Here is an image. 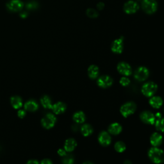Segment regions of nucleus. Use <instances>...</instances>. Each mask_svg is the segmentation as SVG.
<instances>
[{
	"mask_svg": "<svg viewBox=\"0 0 164 164\" xmlns=\"http://www.w3.org/2000/svg\"><path fill=\"white\" fill-rule=\"evenodd\" d=\"M26 164H39L38 161L37 160H30L28 161V162H27Z\"/></svg>",
	"mask_w": 164,
	"mask_h": 164,
	"instance_id": "nucleus-35",
	"label": "nucleus"
},
{
	"mask_svg": "<svg viewBox=\"0 0 164 164\" xmlns=\"http://www.w3.org/2000/svg\"><path fill=\"white\" fill-rule=\"evenodd\" d=\"M87 15L91 18H96L98 16V12L93 8H88L87 11Z\"/></svg>",
	"mask_w": 164,
	"mask_h": 164,
	"instance_id": "nucleus-27",
	"label": "nucleus"
},
{
	"mask_svg": "<svg viewBox=\"0 0 164 164\" xmlns=\"http://www.w3.org/2000/svg\"><path fill=\"white\" fill-rule=\"evenodd\" d=\"M41 102L42 105L43 106L44 108H47V109H51L53 105L51 103V100L48 97V96H43L41 99Z\"/></svg>",
	"mask_w": 164,
	"mask_h": 164,
	"instance_id": "nucleus-24",
	"label": "nucleus"
},
{
	"mask_svg": "<svg viewBox=\"0 0 164 164\" xmlns=\"http://www.w3.org/2000/svg\"><path fill=\"white\" fill-rule=\"evenodd\" d=\"M77 146V142L74 139H68L64 144V149L67 152H72Z\"/></svg>",
	"mask_w": 164,
	"mask_h": 164,
	"instance_id": "nucleus-18",
	"label": "nucleus"
},
{
	"mask_svg": "<svg viewBox=\"0 0 164 164\" xmlns=\"http://www.w3.org/2000/svg\"><path fill=\"white\" fill-rule=\"evenodd\" d=\"M149 103L153 108L158 109L163 105V99L160 96H152L149 99Z\"/></svg>",
	"mask_w": 164,
	"mask_h": 164,
	"instance_id": "nucleus-17",
	"label": "nucleus"
},
{
	"mask_svg": "<svg viewBox=\"0 0 164 164\" xmlns=\"http://www.w3.org/2000/svg\"><path fill=\"white\" fill-rule=\"evenodd\" d=\"M154 124H155L157 130L164 132V118H158L157 120H156Z\"/></svg>",
	"mask_w": 164,
	"mask_h": 164,
	"instance_id": "nucleus-26",
	"label": "nucleus"
},
{
	"mask_svg": "<svg viewBox=\"0 0 164 164\" xmlns=\"http://www.w3.org/2000/svg\"><path fill=\"white\" fill-rule=\"evenodd\" d=\"M139 1H141V0H139Z\"/></svg>",
	"mask_w": 164,
	"mask_h": 164,
	"instance_id": "nucleus-39",
	"label": "nucleus"
},
{
	"mask_svg": "<svg viewBox=\"0 0 164 164\" xmlns=\"http://www.w3.org/2000/svg\"><path fill=\"white\" fill-rule=\"evenodd\" d=\"M120 84L123 87H127L130 84V80L129 78H127L126 76H123L120 80Z\"/></svg>",
	"mask_w": 164,
	"mask_h": 164,
	"instance_id": "nucleus-29",
	"label": "nucleus"
},
{
	"mask_svg": "<svg viewBox=\"0 0 164 164\" xmlns=\"http://www.w3.org/2000/svg\"><path fill=\"white\" fill-rule=\"evenodd\" d=\"M124 164H132V163L130 160H126L124 163Z\"/></svg>",
	"mask_w": 164,
	"mask_h": 164,
	"instance_id": "nucleus-37",
	"label": "nucleus"
},
{
	"mask_svg": "<svg viewBox=\"0 0 164 164\" xmlns=\"http://www.w3.org/2000/svg\"><path fill=\"white\" fill-rule=\"evenodd\" d=\"M139 6L138 3L136 2L132 1V0L127 2L124 6V11L127 14H132L135 13L139 10Z\"/></svg>",
	"mask_w": 164,
	"mask_h": 164,
	"instance_id": "nucleus-9",
	"label": "nucleus"
},
{
	"mask_svg": "<svg viewBox=\"0 0 164 164\" xmlns=\"http://www.w3.org/2000/svg\"><path fill=\"white\" fill-rule=\"evenodd\" d=\"M97 84L99 87L106 88L112 85L113 80L110 76L108 75H103L97 79Z\"/></svg>",
	"mask_w": 164,
	"mask_h": 164,
	"instance_id": "nucleus-8",
	"label": "nucleus"
},
{
	"mask_svg": "<svg viewBox=\"0 0 164 164\" xmlns=\"http://www.w3.org/2000/svg\"><path fill=\"white\" fill-rule=\"evenodd\" d=\"M141 121L148 124H154L156 121V117L151 112L145 110L142 112L140 115Z\"/></svg>",
	"mask_w": 164,
	"mask_h": 164,
	"instance_id": "nucleus-7",
	"label": "nucleus"
},
{
	"mask_svg": "<svg viewBox=\"0 0 164 164\" xmlns=\"http://www.w3.org/2000/svg\"><path fill=\"white\" fill-rule=\"evenodd\" d=\"M83 164H94V163H93L92 162H85Z\"/></svg>",
	"mask_w": 164,
	"mask_h": 164,
	"instance_id": "nucleus-38",
	"label": "nucleus"
},
{
	"mask_svg": "<svg viewBox=\"0 0 164 164\" xmlns=\"http://www.w3.org/2000/svg\"><path fill=\"white\" fill-rule=\"evenodd\" d=\"M98 141L102 146H108L111 143L112 138L109 133L103 131L99 135Z\"/></svg>",
	"mask_w": 164,
	"mask_h": 164,
	"instance_id": "nucleus-11",
	"label": "nucleus"
},
{
	"mask_svg": "<svg viewBox=\"0 0 164 164\" xmlns=\"http://www.w3.org/2000/svg\"><path fill=\"white\" fill-rule=\"evenodd\" d=\"M58 154L60 157H65L66 155V151L63 149H60L58 151Z\"/></svg>",
	"mask_w": 164,
	"mask_h": 164,
	"instance_id": "nucleus-31",
	"label": "nucleus"
},
{
	"mask_svg": "<svg viewBox=\"0 0 164 164\" xmlns=\"http://www.w3.org/2000/svg\"><path fill=\"white\" fill-rule=\"evenodd\" d=\"M142 7L145 12L152 14L157 11L158 4L156 0H142Z\"/></svg>",
	"mask_w": 164,
	"mask_h": 164,
	"instance_id": "nucleus-3",
	"label": "nucleus"
},
{
	"mask_svg": "<svg viewBox=\"0 0 164 164\" xmlns=\"http://www.w3.org/2000/svg\"><path fill=\"white\" fill-rule=\"evenodd\" d=\"M136 106L133 101L127 102L122 105L120 109V112L124 117H127L133 114L136 111Z\"/></svg>",
	"mask_w": 164,
	"mask_h": 164,
	"instance_id": "nucleus-4",
	"label": "nucleus"
},
{
	"mask_svg": "<svg viewBox=\"0 0 164 164\" xmlns=\"http://www.w3.org/2000/svg\"><path fill=\"white\" fill-rule=\"evenodd\" d=\"M39 105L35 101H33V100H30V101H27L24 105V108L26 110L30 111V112H35L38 109Z\"/></svg>",
	"mask_w": 164,
	"mask_h": 164,
	"instance_id": "nucleus-20",
	"label": "nucleus"
},
{
	"mask_svg": "<svg viewBox=\"0 0 164 164\" xmlns=\"http://www.w3.org/2000/svg\"><path fill=\"white\" fill-rule=\"evenodd\" d=\"M57 122V118L52 114H48L45 115L41 121L43 127L46 129H50L53 127Z\"/></svg>",
	"mask_w": 164,
	"mask_h": 164,
	"instance_id": "nucleus-6",
	"label": "nucleus"
},
{
	"mask_svg": "<svg viewBox=\"0 0 164 164\" xmlns=\"http://www.w3.org/2000/svg\"><path fill=\"white\" fill-rule=\"evenodd\" d=\"M163 137L162 135L158 133H154L150 137V143L153 147H158L162 144Z\"/></svg>",
	"mask_w": 164,
	"mask_h": 164,
	"instance_id": "nucleus-14",
	"label": "nucleus"
},
{
	"mask_svg": "<svg viewBox=\"0 0 164 164\" xmlns=\"http://www.w3.org/2000/svg\"><path fill=\"white\" fill-rule=\"evenodd\" d=\"M99 74V70L97 66L92 65L88 69V75L91 79H96L98 77Z\"/></svg>",
	"mask_w": 164,
	"mask_h": 164,
	"instance_id": "nucleus-19",
	"label": "nucleus"
},
{
	"mask_svg": "<svg viewBox=\"0 0 164 164\" xmlns=\"http://www.w3.org/2000/svg\"><path fill=\"white\" fill-rule=\"evenodd\" d=\"M27 15H28V14H27V13L26 12H23V13L21 14V16L22 17H26L27 16Z\"/></svg>",
	"mask_w": 164,
	"mask_h": 164,
	"instance_id": "nucleus-36",
	"label": "nucleus"
},
{
	"mask_svg": "<svg viewBox=\"0 0 164 164\" xmlns=\"http://www.w3.org/2000/svg\"><path fill=\"white\" fill-rule=\"evenodd\" d=\"M114 148L118 153H123L126 150V144L122 141H118L115 144Z\"/></svg>",
	"mask_w": 164,
	"mask_h": 164,
	"instance_id": "nucleus-25",
	"label": "nucleus"
},
{
	"mask_svg": "<svg viewBox=\"0 0 164 164\" xmlns=\"http://www.w3.org/2000/svg\"><path fill=\"white\" fill-rule=\"evenodd\" d=\"M41 164H53L52 162L49 159H44L41 162Z\"/></svg>",
	"mask_w": 164,
	"mask_h": 164,
	"instance_id": "nucleus-34",
	"label": "nucleus"
},
{
	"mask_svg": "<svg viewBox=\"0 0 164 164\" xmlns=\"http://www.w3.org/2000/svg\"><path fill=\"white\" fill-rule=\"evenodd\" d=\"M66 108H67L66 105L64 103L58 102L55 104L53 105L51 109L54 114L58 115L64 112L66 110Z\"/></svg>",
	"mask_w": 164,
	"mask_h": 164,
	"instance_id": "nucleus-16",
	"label": "nucleus"
},
{
	"mask_svg": "<svg viewBox=\"0 0 164 164\" xmlns=\"http://www.w3.org/2000/svg\"><path fill=\"white\" fill-rule=\"evenodd\" d=\"M73 120L78 124L84 123L85 121V115L82 111L76 112L73 115Z\"/></svg>",
	"mask_w": 164,
	"mask_h": 164,
	"instance_id": "nucleus-22",
	"label": "nucleus"
},
{
	"mask_svg": "<svg viewBox=\"0 0 164 164\" xmlns=\"http://www.w3.org/2000/svg\"><path fill=\"white\" fill-rule=\"evenodd\" d=\"M122 130L123 127L121 125L118 123H114L111 124L110 126H109L108 129V133L114 135H119L122 132Z\"/></svg>",
	"mask_w": 164,
	"mask_h": 164,
	"instance_id": "nucleus-15",
	"label": "nucleus"
},
{
	"mask_svg": "<svg viewBox=\"0 0 164 164\" xmlns=\"http://www.w3.org/2000/svg\"><path fill=\"white\" fill-rule=\"evenodd\" d=\"M11 105L15 109H19L23 105L22 99L19 96H13L11 99Z\"/></svg>",
	"mask_w": 164,
	"mask_h": 164,
	"instance_id": "nucleus-23",
	"label": "nucleus"
},
{
	"mask_svg": "<svg viewBox=\"0 0 164 164\" xmlns=\"http://www.w3.org/2000/svg\"><path fill=\"white\" fill-rule=\"evenodd\" d=\"M117 71H119L120 74L125 76H129L132 75V68L128 63L122 62L119 63L117 65Z\"/></svg>",
	"mask_w": 164,
	"mask_h": 164,
	"instance_id": "nucleus-10",
	"label": "nucleus"
},
{
	"mask_svg": "<svg viewBox=\"0 0 164 164\" xmlns=\"http://www.w3.org/2000/svg\"><path fill=\"white\" fill-rule=\"evenodd\" d=\"M149 75V71L145 67H139L135 71L134 77L139 81H144L147 80Z\"/></svg>",
	"mask_w": 164,
	"mask_h": 164,
	"instance_id": "nucleus-5",
	"label": "nucleus"
},
{
	"mask_svg": "<svg viewBox=\"0 0 164 164\" xmlns=\"http://www.w3.org/2000/svg\"><path fill=\"white\" fill-rule=\"evenodd\" d=\"M23 7V3L20 0H12L7 4V8L12 12L21 11Z\"/></svg>",
	"mask_w": 164,
	"mask_h": 164,
	"instance_id": "nucleus-13",
	"label": "nucleus"
},
{
	"mask_svg": "<svg viewBox=\"0 0 164 164\" xmlns=\"http://www.w3.org/2000/svg\"><path fill=\"white\" fill-rule=\"evenodd\" d=\"M17 115H18V116H19V117L23 118L26 115V112L23 110H19L17 112Z\"/></svg>",
	"mask_w": 164,
	"mask_h": 164,
	"instance_id": "nucleus-32",
	"label": "nucleus"
},
{
	"mask_svg": "<svg viewBox=\"0 0 164 164\" xmlns=\"http://www.w3.org/2000/svg\"><path fill=\"white\" fill-rule=\"evenodd\" d=\"M81 132L84 136H88L93 133V128L88 124H85L81 127Z\"/></svg>",
	"mask_w": 164,
	"mask_h": 164,
	"instance_id": "nucleus-21",
	"label": "nucleus"
},
{
	"mask_svg": "<svg viewBox=\"0 0 164 164\" xmlns=\"http://www.w3.org/2000/svg\"><path fill=\"white\" fill-rule=\"evenodd\" d=\"M112 51L117 54H120L123 50V38L121 37L115 40L112 44Z\"/></svg>",
	"mask_w": 164,
	"mask_h": 164,
	"instance_id": "nucleus-12",
	"label": "nucleus"
},
{
	"mask_svg": "<svg viewBox=\"0 0 164 164\" xmlns=\"http://www.w3.org/2000/svg\"><path fill=\"white\" fill-rule=\"evenodd\" d=\"M37 7V3L35 2H31L26 5V8L28 9H35Z\"/></svg>",
	"mask_w": 164,
	"mask_h": 164,
	"instance_id": "nucleus-30",
	"label": "nucleus"
},
{
	"mask_svg": "<svg viewBox=\"0 0 164 164\" xmlns=\"http://www.w3.org/2000/svg\"><path fill=\"white\" fill-rule=\"evenodd\" d=\"M63 164H73L74 163V158L72 156L66 155L63 157L62 160Z\"/></svg>",
	"mask_w": 164,
	"mask_h": 164,
	"instance_id": "nucleus-28",
	"label": "nucleus"
},
{
	"mask_svg": "<svg viewBox=\"0 0 164 164\" xmlns=\"http://www.w3.org/2000/svg\"><path fill=\"white\" fill-rule=\"evenodd\" d=\"M158 90V85L153 81H148L144 84L142 87L141 91L143 95L150 97L153 96Z\"/></svg>",
	"mask_w": 164,
	"mask_h": 164,
	"instance_id": "nucleus-2",
	"label": "nucleus"
},
{
	"mask_svg": "<svg viewBox=\"0 0 164 164\" xmlns=\"http://www.w3.org/2000/svg\"><path fill=\"white\" fill-rule=\"evenodd\" d=\"M148 156L150 160L156 164L164 162V151L158 147L151 148L148 151Z\"/></svg>",
	"mask_w": 164,
	"mask_h": 164,
	"instance_id": "nucleus-1",
	"label": "nucleus"
},
{
	"mask_svg": "<svg viewBox=\"0 0 164 164\" xmlns=\"http://www.w3.org/2000/svg\"><path fill=\"white\" fill-rule=\"evenodd\" d=\"M97 8L99 9V11H101V10H103V9L104 8V7H105V5H104L103 3L100 2V3H99L97 4Z\"/></svg>",
	"mask_w": 164,
	"mask_h": 164,
	"instance_id": "nucleus-33",
	"label": "nucleus"
}]
</instances>
